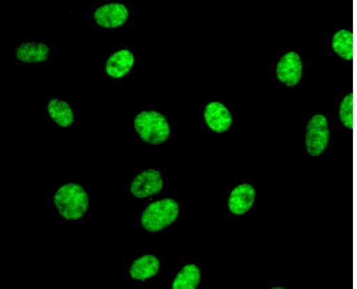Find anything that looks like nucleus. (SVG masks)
Segmentation results:
<instances>
[{
    "mask_svg": "<svg viewBox=\"0 0 357 289\" xmlns=\"http://www.w3.org/2000/svg\"><path fill=\"white\" fill-rule=\"evenodd\" d=\"M54 203L63 218L77 220L86 212L89 197L80 185L67 183L60 187L55 192Z\"/></svg>",
    "mask_w": 357,
    "mask_h": 289,
    "instance_id": "f257e3e1",
    "label": "nucleus"
},
{
    "mask_svg": "<svg viewBox=\"0 0 357 289\" xmlns=\"http://www.w3.org/2000/svg\"><path fill=\"white\" fill-rule=\"evenodd\" d=\"M134 127L143 141L158 145L165 142L170 134L166 117L156 111H144L134 120Z\"/></svg>",
    "mask_w": 357,
    "mask_h": 289,
    "instance_id": "f03ea898",
    "label": "nucleus"
},
{
    "mask_svg": "<svg viewBox=\"0 0 357 289\" xmlns=\"http://www.w3.org/2000/svg\"><path fill=\"white\" fill-rule=\"evenodd\" d=\"M178 203L172 198H164L150 203L141 217L143 228L149 232H157L172 224L178 217Z\"/></svg>",
    "mask_w": 357,
    "mask_h": 289,
    "instance_id": "7ed1b4c3",
    "label": "nucleus"
},
{
    "mask_svg": "<svg viewBox=\"0 0 357 289\" xmlns=\"http://www.w3.org/2000/svg\"><path fill=\"white\" fill-rule=\"evenodd\" d=\"M330 131L323 114L314 115L307 122L305 136L307 153L311 157L320 155L328 144Z\"/></svg>",
    "mask_w": 357,
    "mask_h": 289,
    "instance_id": "20e7f679",
    "label": "nucleus"
},
{
    "mask_svg": "<svg viewBox=\"0 0 357 289\" xmlns=\"http://www.w3.org/2000/svg\"><path fill=\"white\" fill-rule=\"evenodd\" d=\"M275 73L278 79L285 86H296L303 73V63L299 54L294 51L284 54L277 63Z\"/></svg>",
    "mask_w": 357,
    "mask_h": 289,
    "instance_id": "39448f33",
    "label": "nucleus"
},
{
    "mask_svg": "<svg viewBox=\"0 0 357 289\" xmlns=\"http://www.w3.org/2000/svg\"><path fill=\"white\" fill-rule=\"evenodd\" d=\"M162 187L163 180L160 173L154 169H148L135 177L130 190L134 196L142 198L158 194Z\"/></svg>",
    "mask_w": 357,
    "mask_h": 289,
    "instance_id": "423d86ee",
    "label": "nucleus"
},
{
    "mask_svg": "<svg viewBox=\"0 0 357 289\" xmlns=\"http://www.w3.org/2000/svg\"><path fill=\"white\" fill-rule=\"evenodd\" d=\"M93 16L99 26L107 29H114L121 26L126 22L129 13L125 5L112 3L97 8Z\"/></svg>",
    "mask_w": 357,
    "mask_h": 289,
    "instance_id": "0eeeda50",
    "label": "nucleus"
},
{
    "mask_svg": "<svg viewBox=\"0 0 357 289\" xmlns=\"http://www.w3.org/2000/svg\"><path fill=\"white\" fill-rule=\"evenodd\" d=\"M204 117L208 127L217 133L228 130L233 121L230 111L220 102H211L206 104Z\"/></svg>",
    "mask_w": 357,
    "mask_h": 289,
    "instance_id": "6e6552de",
    "label": "nucleus"
},
{
    "mask_svg": "<svg viewBox=\"0 0 357 289\" xmlns=\"http://www.w3.org/2000/svg\"><path fill=\"white\" fill-rule=\"evenodd\" d=\"M255 198V190L251 185H239L230 194L228 199L229 209L236 215L245 214L252 208Z\"/></svg>",
    "mask_w": 357,
    "mask_h": 289,
    "instance_id": "1a4fd4ad",
    "label": "nucleus"
},
{
    "mask_svg": "<svg viewBox=\"0 0 357 289\" xmlns=\"http://www.w3.org/2000/svg\"><path fill=\"white\" fill-rule=\"evenodd\" d=\"M134 63L132 53L128 49H121L108 58L105 64V72L112 78L120 79L130 71Z\"/></svg>",
    "mask_w": 357,
    "mask_h": 289,
    "instance_id": "9d476101",
    "label": "nucleus"
},
{
    "mask_svg": "<svg viewBox=\"0 0 357 289\" xmlns=\"http://www.w3.org/2000/svg\"><path fill=\"white\" fill-rule=\"evenodd\" d=\"M50 49L42 42H24L15 51L18 60L24 63H41L48 58Z\"/></svg>",
    "mask_w": 357,
    "mask_h": 289,
    "instance_id": "9b49d317",
    "label": "nucleus"
},
{
    "mask_svg": "<svg viewBox=\"0 0 357 289\" xmlns=\"http://www.w3.org/2000/svg\"><path fill=\"white\" fill-rule=\"evenodd\" d=\"M160 268V261L153 255H144L136 259L130 267V276L136 280H145L155 276Z\"/></svg>",
    "mask_w": 357,
    "mask_h": 289,
    "instance_id": "f8f14e48",
    "label": "nucleus"
},
{
    "mask_svg": "<svg viewBox=\"0 0 357 289\" xmlns=\"http://www.w3.org/2000/svg\"><path fill=\"white\" fill-rule=\"evenodd\" d=\"M50 118L59 126L67 127L74 121V113L69 104L63 100L53 98L47 104Z\"/></svg>",
    "mask_w": 357,
    "mask_h": 289,
    "instance_id": "ddd939ff",
    "label": "nucleus"
},
{
    "mask_svg": "<svg viewBox=\"0 0 357 289\" xmlns=\"http://www.w3.org/2000/svg\"><path fill=\"white\" fill-rule=\"evenodd\" d=\"M200 279L199 269L195 265H187L176 276L172 283V288L195 289L199 283Z\"/></svg>",
    "mask_w": 357,
    "mask_h": 289,
    "instance_id": "4468645a",
    "label": "nucleus"
},
{
    "mask_svg": "<svg viewBox=\"0 0 357 289\" xmlns=\"http://www.w3.org/2000/svg\"><path fill=\"white\" fill-rule=\"evenodd\" d=\"M332 47L334 52L345 60L353 58V33L347 29H340L335 32L332 38Z\"/></svg>",
    "mask_w": 357,
    "mask_h": 289,
    "instance_id": "2eb2a0df",
    "label": "nucleus"
},
{
    "mask_svg": "<svg viewBox=\"0 0 357 289\" xmlns=\"http://www.w3.org/2000/svg\"><path fill=\"white\" fill-rule=\"evenodd\" d=\"M339 118L341 123L349 130L353 129V93L342 99L339 107Z\"/></svg>",
    "mask_w": 357,
    "mask_h": 289,
    "instance_id": "dca6fc26",
    "label": "nucleus"
},
{
    "mask_svg": "<svg viewBox=\"0 0 357 289\" xmlns=\"http://www.w3.org/2000/svg\"><path fill=\"white\" fill-rule=\"evenodd\" d=\"M273 289H283L284 288L282 287H278V286H276V287H273L272 288Z\"/></svg>",
    "mask_w": 357,
    "mask_h": 289,
    "instance_id": "f3484780",
    "label": "nucleus"
}]
</instances>
